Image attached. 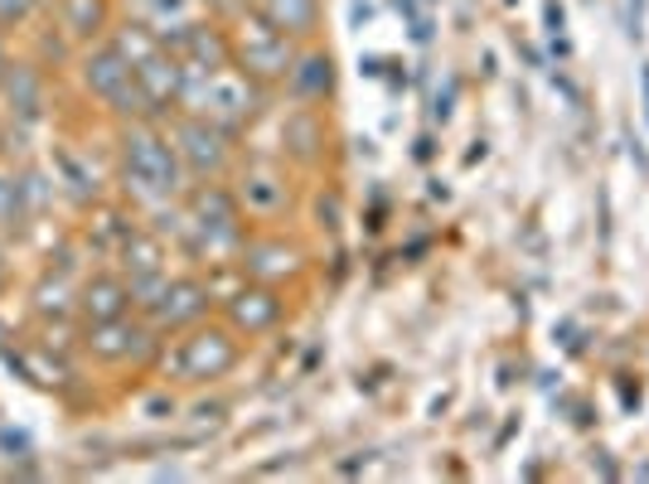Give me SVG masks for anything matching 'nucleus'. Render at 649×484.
I'll return each instance as SVG.
<instances>
[{"label":"nucleus","mask_w":649,"mask_h":484,"mask_svg":"<svg viewBox=\"0 0 649 484\" xmlns=\"http://www.w3.org/2000/svg\"><path fill=\"white\" fill-rule=\"evenodd\" d=\"M184 242L194 248V258H209V262H229V258L243 252L247 213L237 209L233 190H219V184H199V190H190Z\"/></svg>","instance_id":"obj_1"},{"label":"nucleus","mask_w":649,"mask_h":484,"mask_svg":"<svg viewBox=\"0 0 649 484\" xmlns=\"http://www.w3.org/2000/svg\"><path fill=\"white\" fill-rule=\"evenodd\" d=\"M184 102L199 117H209L223 131H237L257 117L262 107V83L247 78L243 69H184Z\"/></svg>","instance_id":"obj_2"},{"label":"nucleus","mask_w":649,"mask_h":484,"mask_svg":"<svg viewBox=\"0 0 649 484\" xmlns=\"http://www.w3.org/2000/svg\"><path fill=\"white\" fill-rule=\"evenodd\" d=\"M122 174L126 190H136L141 204H170L184 190V160L161 131L131 127L122 141Z\"/></svg>","instance_id":"obj_3"},{"label":"nucleus","mask_w":649,"mask_h":484,"mask_svg":"<svg viewBox=\"0 0 649 484\" xmlns=\"http://www.w3.org/2000/svg\"><path fill=\"white\" fill-rule=\"evenodd\" d=\"M233 44V59L237 69L247 78H257V83H286L291 63H296V44H291V34H282L276 24L262 16H237V34L229 39Z\"/></svg>","instance_id":"obj_4"},{"label":"nucleus","mask_w":649,"mask_h":484,"mask_svg":"<svg viewBox=\"0 0 649 484\" xmlns=\"http://www.w3.org/2000/svg\"><path fill=\"white\" fill-rule=\"evenodd\" d=\"M83 88L92 92V98H102L112 107L116 117H155V107L145 102V92H141V83H136V69L122 59V49L116 44H98L83 59Z\"/></svg>","instance_id":"obj_5"},{"label":"nucleus","mask_w":649,"mask_h":484,"mask_svg":"<svg viewBox=\"0 0 649 484\" xmlns=\"http://www.w3.org/2000/svg\"><path fill=\"white\" fill-rule=\"evenodd\" d=\"M243 359V344H237V330L233 325H190V334L180 340L175 349V373L184 383H214V379H229Z\"/></svg>","instance_id":"obj_6"},{"label":"nucleus","mask_w":649,"mask_h":484,"mask_svg":"<svg viewBox=\"0 0 649 484\" xmlns=\"http://www.w3.org/2000/svg\"><path fill=\"white\" fill-rule=\"evenodd\" d=\"M141 305H145V320H151L155 330H190L209 315L214 291L199 276H175V281H161V286L151 291V301H141Z\"/></svg>","instance_id":"obj_7"},{"label":"nucleus","mask_w":649,"mask_h":484,"mask_svg":"<svg viewBox=\"0 0 649 484\" xmlns=\"http://www.w3.org/2000/svg\"><path fill=\"white\" fill-rule=\"evenodd\" d=\"M175 151L184 160V174H194V180H214V174L229 170L233 160V145H229V131L214 127L209 117H184L175 127Z\"/></svg>","instance_id":"obj_8"},{"label":"nucleus","mask_w":649,"mask_h":484,"mask_svg":"<svg viewBox=\"0 0 649 484\" xmlns=\"http://www.w3.org/2000/svg\"><path fill=\"white\" fill-rule=\"evenodd\" d=\"M155 334L161 330L145 325V320L116 315V320H102V325L88 330V354L98 363H112V369H122V363H141L155 349Z\"/></svg>","instance_id":"obj_9"},{"label":"nucleus","mask_w":649,"mask_h":484,"mask_svg":"<svg viewBox=\"0 0 649 484\" xmlns=\"http://www.w3.org/2000/svg\"><path fill=\"white\" fill-rule=\"evenodd\" d=\"M233 199L253 223H282L291 213V180L276 165H247L237 174Z\"/></svg>","instance_id":"obj_10"},{"label":"nucleus","mask_w":649,"mask_h":484,"mask_svg":"<svg viewBox=\"0 0 649 484\" xmlns=\"http://www.w3.org/2000/svg\"><path fill=\"white\" fill-rule=\"evenodd\" d=\"M223 315H229V325L237 334L257 340V334H272L286 320V295L276 286H267V281H253V286L233 291L229 301H223Z\"/></svg>","instance_id":"obj_11"},{"label":"nucleus","mask_w":649,"mask_h":484,"mask_svg":"<svg viewBox=\"0 0 649 484\" xmlns=\"http://www.w3.org/2000/svg\"><path fill=\"white\" fill-rule=\"evenodd\" d=\"M237 262H243L247 276L267 281V286H282V281H296L301 272H306V252H301L296 242H286V238H253V242H243Z\"/></svg>","instance_id":"obj_12"},{"label":"nucleus","mask_w":649,"mask_h":484,"mask_svg":"<svg viewBox=\"0 0 649 484\" xmlns=\"http://www.w3.org/2000/svg\"><path fill=\"white\" fill-rule=\"evenodd\" d=\"M136 291H131V276H116V272H98L78 286V311H83L88 325H102V320H116L131 311Z\"/></svg>","instance_id":"obj_13"},{"label":"nucleus","mask_w":649,"mask_h":484,"mask_svg":"<svg viewBox=\"0 0 649 484\" xmlns=\"http://www.w3.org/2000/svg\"><path fill=\"white\" fill-rule=\"evenodd\" d=\"M325 141H329V127H325V117L315 112L311 102H301L296 112H286L282 145H286V155L296 160V165H321V160H325Z\"/></svg>","instance_id":"obj_14"},{"label":"nucleus","mask_w":649,"mask_h":484,"mask_svg":"<svg viewBox=\"0 0 649 484\" xmlns=\"http://www.w3.org/2000/svg\"><path fill=\"white\" fill-rule=\"evenodd\" d=\"M136 83L145 92V102H151L155 112H165L170 102L184 98V59H175V53H165V49H155L151 59L136 63Z\"/></svg>","instance_id":"obj_15"},{"label":"nucleus","mask_w":649,"mask_h":484,"mask_svg":"<svg viewBox=\"0 0 649 484\" xmlns=\"http://www.w3.org/2000/svg\"><path fill=\"white\" fill-rule=\"evenodd\" d=\"M286 83H291V92H296V102H325L329 92H335V59H329L325 49L296 53Z\"/></svg>","instance_id":"obj_16"},{"label":"nucleus","mask_w":649,"mask_h":484,"mask_svg":"<svg viewBox=\"0 0 649 484\" xmlns=\"http://www.w3.org/2000/svg\"><path fill=\"white\" fill-rule=\"evenodd\" d=\"M257 10L291 39H311L321 30V0H257Z\"/></svg>","instance_id":"obj_17"},{"label":"nucleus","mask_w":649,"mask_h":484,"mask_svg":"<svg viewBox=\"0 0 649 484\" xmlns=\"http://www.w3.org/2000/svg\"><path fill=\"white\" fill-rule=\"evenodd\" d=\"M0 83H6V92H10V102H16L20 117H39V112H44V73H39V69H30V63H10Z\"/></svg>","instance_id":"obj_18"},{"label":"nucleus","mask_w":649,"mask_h":484,"mask_svg":"<svg viewBox=\"0 0 649 484\" xmlns=\"http://www.w3.org/2000/svg\"><path fill=\"white\" fill-rule=\"evenodd\" d=\"M63 30L73 39H98L108 30V0H63Z\"/></svg>","instance_id":"obj_19"},{"label":"nucleus","mask_w":649,"mask_h":484,"mask_svg":"<svg viewBox=\"0 0 649 484\" xmlns=\"http://www.w3.org/2000/svg\"><path fill=\"white\" fill-rule=\"evenodd\" d=\"M20 204H24L20 184L16 180H0V223H16L20 219Z\"/></svg>","instance_id":"obj_20"},{"label":"nucleus","mask_w":649,"mask_h":484,"mask_svg":"<svg viewBox=\"0 0 649 484\" xmlns=\"http://www.w3.org/2000/svg\"><path fill=\"white\" fill-rule=\"evenodd\" d=\"M645 6H649V0H626V34L630 39L645 34Z\"/></svg>","instance_id":"obj_21"},{"label":"nucleus","mask_w":649,"mask_h":484,"mask_svg":"<svg viewBox=\"0 0 649 484\" xmlns=\"http://www.w3.org/2000/svg\"><path fill=\"white\" fill-rule=\"evenodd\" d=\"M34 10V0H0V24H20Z\"/></svg>","instance_id":"obj_22"},{"label":"nucleus","mask_w":649,"mask_h":484,"mask_svg":"<svg viewBox=\"0 0 649 484\" xmlns=\"http://www.w3.org/2000/svg\"><path fill=\"white\" fill-rule=\"evenodd\" d=\"M626 145H630V160L640 165V174L649 180V151H645V141H640V137H626Z\"/></svg>","instance_id":"obj_23"},{"label":"nucleus","mask_w":649,"mask_h":484,"mask_svg":"<svg viewBox=\"0 0 649 484\" xmlns=\"http://www.w3.org/2000/svg\"><path fill=\"white\" fill-rule=\"evenodd\" d=\"M209 10H214V16H243V6L247 0H204Z\"/></svg>","instance_id":"obj_24"},{"label":"nucleus","mask_w":649,"mask_h":484,"mask_svg":"<svg viewBox=\"0 0 649 484\" xmlns=\"http://www.w3.org/2000/svg\"><path fill=\"white\" fill-rule=\"evenodd\" d=\"M640 92H645V117H649V63L640 69Z\"/></svg>","instance_id":"obj_25"},{"label":"nucleus","mask_w":649,"mask_h":484,"mask_svg":"<svg viewBox=\"0 0 649 484\" xmlns=\"http://www.w3.org/2000/svg\"><path fill=\"white\" fill-rule=\"evenodd\" d=\"M6 69H10V59H6V44H0V78H6Z\"/></svg>","instance_id":"obj_26"},{"label":"nucleus","mask_w":649,"mask_h":484,"mask_svg":"<svg viewBox=\"0 0 649 484\" xmlns=\"http://www.w3.org/2000/svg\"><path fill=\"white\" fill-rule=\"evenodd\" d=\"M0 145H6V137H0Z\"/></svg>","instance_id":"obj_27"},{"label":"nucleus","mask_w":649,"mask_h":484,"mask_svg":"<svg viewBox=\"0 0 649 484\" xmlns=\"http://www.w3.org/2000/svg\"><path fill=\"white\" fill-rule=\"evenodd\" d=\"M0 286H6V281H0Z\"/></svg>","instance_id":"obj_28"}]
</instances>
